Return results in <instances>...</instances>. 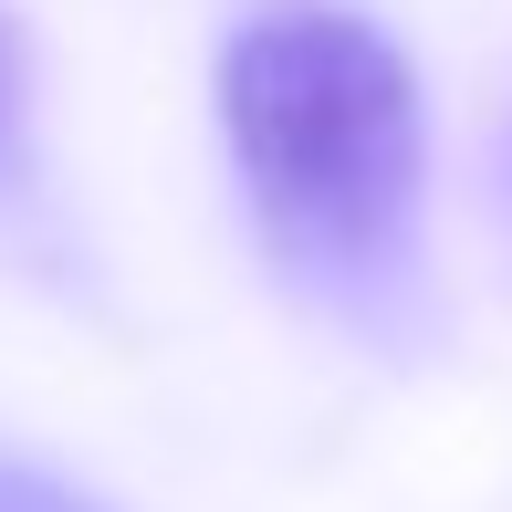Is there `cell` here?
Returning a JSON list of instances; mask_svg holds the SVG:
<instances>
[{
    "instance_id": "6da1fadb",
    "label": "cell",
    "mask_w": 512,
    "mask_h": 512,
    "mask_svg": "<svg viewBox=\"0 0 512 512\" xmlns=\"http://www.w3.org/2000/svg\"><path fill=\"white\" fill-rule=\"evenodd\" d=\"M220 136L272 262L345 314L408 293L418 262V74L377 21L335 0H283L220 53Z\"/></svg>"
},
{
    "instance_id": "7a4b0ae2",
    "label": "cell",
    "mask_w": 512,
    "mask_h": 512,
    "mask_svg": "<svg viewBox=\"0 0 512 512\" xmlns=\"http://www.w3.org/2000/svg\"><path fill=\"white\" fill-rule=\"evenodd\" d=\"M21 147H32V84H21V42L0 21V189L21 178Z\"/></svg>"
},
{
    "instance_id": "3957f363",
    "label": "cell",
    "mask_w": 512,
    "mask_h": 512,
    "mask_svg": "<svg viewBox=\"0 0 512 512\" xmlns=\"http://www.w3.org/2000/svg\"><path fill=\"white\" fill-rule=\"evenodd\" d=\"M0 512H95L84 492H63L53 471H32V460H0Z\"/></svg>"
},
{
    "instance_id": "277c9868",
    "label": "cell",
    "mask_w": 512,
    "mask_h": 512,
    "mask_svg": "<svg viewBox=\"0 0 512 512\" xmlns=\"http://www.w3.org/2000/svg\"><path fill=\"white\" fill-rule=\"evenodd\" d=\"M502 189H512V147H502Z\"/></svg>"
}]
</instances>
